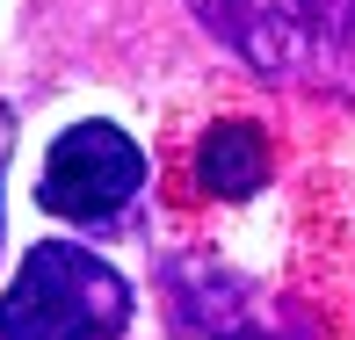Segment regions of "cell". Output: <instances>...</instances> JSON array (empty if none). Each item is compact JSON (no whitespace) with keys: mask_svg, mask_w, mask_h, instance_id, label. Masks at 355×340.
I'll use <instances>...</instances> for the list:
<instances>
[{"mask_svg":"<svg viewBox=\"0 0 355 340\" xmlns=\"http://www.w3.org/2000/svg\"><path fill=\"white\" fill-rule=\"evenodd\" d=\"M8 145H15V116H8V102H0V174H8Z\"/></svg>","mask_w":355,"mask_h":340,"instance_id":"obj_5","label":"cell"},{"mask_svg":"<svg viewBox=\"0 0 355 340\" xmlns=\"http://www.w3.org/2000/svg\"><path fill=\"white\" fill-rule=\"evenodd\" d=\"M145 188V152L116 123H73L66 138L51 145L44 159V181H37V203L58 210L73 224H109L123 203Z\"/></svg>","mask_w":355,"mask_h":340,"instance_id":"obj_3","label":"cell"},{"mask_svg":"<svg viewBox=\"0 0 355 340\" xmlns=\"http://www.w3.org/2000/svg\"><path fill=\"white\" fill-rule=\"evenodd\" d=\"M196 174H203L211 196H254L268 181V138L254 123H218L196 145Z\"/></svg>","mask_w":355,"mask_h":340,"instance_id":"obj_4","label":"cell"},{"mask_svg":"<svg viewBox=\"0 0 355 340\" xmlns=\"http://www.w3.org/2000/svg\"><path fill=\"white\" fill-rule=\"evenodd\" d=\"M131 289L87 247H37L0 297V340H116Z\"/></svg>","mask_w":355,"mask_h":340,"instance_id":"obj_1","label":"cell"},{"mask_svg":"<svg viewBox=\"0 0 355 340\" xmlns=\"http://www.w3.org/2000/svg\"><path fill=\"white\" fill-rule=\"evenodd\" d=\"M196 15L268 80H327L355 44V0H196Z\"/></svg>","mask_w":355,"mask_h":340,"instance_id":"obj_2","label":"cell"}]
</instances>
